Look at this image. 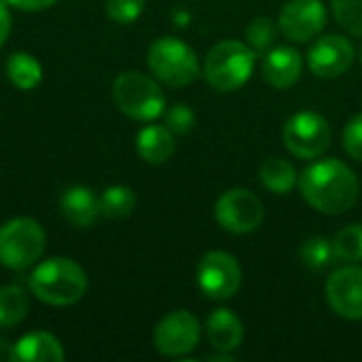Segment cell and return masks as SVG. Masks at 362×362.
<instances>
[{"label": "cell", "instance_id": "obj_1", "mask_svg": "<svg viewBox=\"0 0 362 362\" xmlns=\"http://www.w3.org/2000/svg\"><path fill=\"white\" fill-rule=\"evenodd\" d=\"M303 199L322 214H344L361 193V182L350 165L339 159H318L299 176Z\"/></svg>", "mask_w": 362, "mask_h": 362}, {"label": "cell", "instance_id": "obj_2", "mask_svg": "<svg viewBox=\"0 0 362 362\" xmlns=\"http://www.w3.org/2000/svg\"><path fill=\"white\" fill-rule=\"evenodd\" d=\"M30 291L47 305H74L87 293V274L76 261L53 257L34 267L30 276Z\"/></svg>", "mask_w": 362, "mask_h": 362}, {"label": "cell", "instance_id": "obj_3", "mask_svg": "<svg viewBox=\"0 0 362 362\" xmlns=\"http://www.w3.org/2000/svg\"><path fill=\"white\" fill-rule=\"evenodd\" d=\"M257 66V53L250 45L240 40H221L216 42L204 62V76L210 87L216 91H235L244 87Z\"/></svg>", "mask_w": 362, "mask_h": 362}, {"label": "cell", "instance_id": "obj_4", "mask_svg": "<svg viewBox=\"0 0 362 362\" xmlns=\"http://www.w3.org/2000/svg\"><path fill=\"white\" fill-rule=\"evenodd\" d=\"M148 68L168 87H187L199 78V59L193 47L176 36H161L148 47Z\"/></svg>", "mask_w": 362, "mask_h": 362}, {"label": "cell", "instance_id": "obj_5", "mask_svg": "<svg viewBox=\"0 0 362 362\" xmlns=\"http://www.w3.org/2000/svg\"><path fill=\"white\" fill-rule=\"evenodd\" d=\"M117 108L136 121H155L165 112V93L159 83L142 72H123L112 85Z\"/></svg>", "mask_w": 362, "mask_h": 362}, {"label": "cell", "instance_id": "obj_6", "mask_svg": "<svg viewBox=\"0 0 362 362\" xmlns=\"http://www.w3.org/2000/svg\"><path fill=\"white\" fill-rule=\"evenodd\" d=\"M47 235L34 218H13L0 227V265L23 272L36 265L45 252Z\"/></svg>", "mask_w": 362, "mask_h": 362}, {"label": "cell", "instance_id": "obj_7", "mask_svg": "<svg viewBox=\"0 0 362 362\" xmlns=\"http://www.w3.org/2000/svg\"><path fill=\"white\" fill-rule=\"evenodd\" d=\"M282 138L288 153L297 159H318L331 146V125L322 115L301 110L286 121Z\"/></svg>", "mask_w": 362, "mask_h": 362}, {"label": "cell", "instance_id": "obj_8", "mask_svg": "<svg viewBox=\"0 0 362 362\" xmlns=\"http://www.w3.org/2000/svg\"><path fill=\"white\" fill-rule=\"evenodd\" d=\"M197 286L208 299H231L242 286V267L225 250L206 252L197 265Z\"/></svg>", "mask_w": 362, "mask_h": 362}, {"label": "cell", "instance_id": "obj_9", "mask_svg": "<svg viewBox=\"0 0 362 362\" xmlns=\"http://www.w3.org/2000/svg\"><path fill=\"white\" fill-rule=\"evenodd\" d=\"M216 223L235 235L252 233L265 218L263 202L248 189H231L223 193L214 206Z\"/></svg>", "mask_w": 362, "mask_h": 362}, {"label": "cell", "instance_id": "obj_10", "mask_svg": "<svg viewBox=\"0 0 362 362\" xmlns=\"http://www.w3.org/2000/svg\"><path fill=\"white\" fill-rule=\"evenodd\" d=\"M199 335V320L187 310H176L159 320V325L153 331V344L159 354L178 358L191 354L197 348Z\"/></svg>", "mask_w": 362, "mask_h": 362}, {"label": "cell", "instance_id": "obj_11", "mask_svg": "<svg viewBox=\"0 0 362 362\" xmlns=\"http://www.w3.org/2000/svg\"><path fill=\"white\" fill-rule=\"evenodd\" d=\"M327 23V6L322 0H288L278 17V28L293 42L316 38Z\"/></svg>", "mask_w": 362, "mask_h": 362}, {"label": "cell", "instance_id": "obj_12", "mask_svg": "<svg viewBox=\"0 0 362 362\" xmlns=\"http://www.w3.org/2000/svg\"><path fill=\"white\" fill-rule=\"evenodd\" d=\"M354 62V47L346 36L327 34L314 40L308 51V66L318 78H337Z\"/></svg>", "mask_w": 362, "mask_h": 362}, {"label": "cell", "instance_id": "obj_13", "mask_svg": "<svg viewBox=\"0 0 362 362\" xmlns=\"http://www.w3.org/2000/svg\"><path fill=\"white\" fill-rule=\"evenodd\" d=\"M327 301L346 320H362V267L348 265L327 280Z\"/></svg>", "mask_w": 362, "mask_h": 362}, {"label": "cell", "instance_id": "obj_14", "mask_svg": "<svg viewBox=\"0 0 362 362\" xmlns=\"http://www.w3.org/2000/svg\"><path fill=\"white\" fill-rule=\"evenodd\" d=\"M303 70L301 53L295 47H274L263 57V76L276 89H291Z\"/></svg>", "mask_w": 362, "mask_h": 362}, {"label": "cell", "instance_id": "obj_15", "mask_svg": "<svg viewBox=\"0 0 362 362\" xmlns=\"http://www.w3.org/2000/svg\"><path fill=\"white\" fill-rule=\"evenodd\" d=\"M8 358L13 362H59L66 358V354L55 335L36 331L15 341L8 350Z\"/></svg>", "mask_w": 362, "mask_h": 362}, {"label": "cell", "instance_id": "obj_16", "mask_svg": "<svg viewBox=\"0 0 362 362\" xmlns=\"http://www.w3.org/2000/svg\"><path fill=\"white\" fill-rule=\"evenodd\" d=\"M206 335L216 352H235L244 341V325L231 310H214L206 320Z\"/></svg>", "mask_w": 362, "mask_h": 362}, {"label": "cell", "instance_id": "obj_17", "mask_svg": "<svg viewBox=\"0 0 362 362\" xmlns=\"http://www.w3.org/2000/svg\"><path fill=\"white\" fill-rule=\"evenodd\" d=\"M59 210L70 225L87 229L100 216V199L87 187H70L59 199Z\"/></svg>", "mask_w": 362, "mask_h": 362}, {"label": "cell", "instance_id": "obj_18", "mask_svg": "<svg viewBox=\"0 0 362 362\" xmlns=\"http://www.w3.org/2000/svg\"><path fill=\"white\" fill-rule=\"evenodd\" d=\"M136 151L146 163H165L176 151L174 134L165 125H146L144 129L138 132Z\"/></svg>", "mask_w": 362, "mask_h": 362}, {"label": "cell", "instance_id": "obj_19", "mask_svg": "<svg viewBox=\"0 0 362 362\" xmlns=\"http://www.w3.org/2000/svg\"><path fill=\"white\" fill-rule=\"evenodd\" d=\"M259 180L263 182V187L267 191H272L276 195H286L293 191L299 176L291 161H286L282 157H269L259 168Z\"/></svg>", "mask_w": 362, "mask_h": 362}, {"label": "cell", "instance_id": "obj_20", "mask_svg": "<svg viewBox=\"0 0 362 362\" xmlns=\"http://www.w3.org/2000/svg\"><path fill=\"white\" fill-rule=\"evenodd\" d=\"M6 76L17 89L30 91L42 81V66L34 55L17 51L6 59Z\"/></svg>", "mask_w": 362, "mask_h": 362}, {"label": "cell", "instance_id": "obj_21", "mask_svg": "<svg viewBox=\"0 0 362 362\" xmlns=\"http://www.w3.org/2000/svg\"><path fill=\"white\" fill-rule=\"evenodd\" d=\"M30 312V297L21 286L0 288V329L19 325Z\"/></svg>", "mask_w": 362, "mask_h": 362}, {"label": "cell", "instance_id": "obj_22", "mask_svg": "<svg viewBox=\"0 0 362 362\" xmlns=\"http://www.w3.org/2000/svg\"><path fill=\"white\" fill-rule=\"evenodd\" d=\"M136 208V195L129 187H108L100 197V214L106 218H125Z\"/></svg>", "mask_w": 362, "mask_h": 362}, {"label": "cell", "instance_id": "obj_23", "mask_svg": "<svg viewBox=\"0 0 362 362\" xmlns=\"http://www.w3.org/2000/svg\"><path fill=\"white\" fill-rule=\"evenodd\" d=\"M333 250L337 261H362V225H348L333 238Z\"/></svg>", "mask_w": 362, "mask_h": 362}, {"label": "cell", "instance_id": "obj_24", "mask_svg": "<svg viewBox=\"0 0 362 362\" xmlns=\"http://www.w3.org/2000/svg\"><path fill=\"white\" fill-rule=\"evenodd\" d=\"M299 255H301V261L305 263V267H310V269H325L327 265H331L335 261L333 242H329L327 238H320V235L305 240Z\"/></svg>", "mask_w": 362, "mask_h": 362}, {"label": "cell", "instance_id": "obj_25", "mask_svg": "<svg viewBox=\"0 0 362 362\" xmlns=\"http://www.w3.org/2000/svg\"><path fill=\"white\" fill-rule=\"evenodd\" d=\"M278 30V21H274L272 17H255L246 28V40L255 49V53H265L274 45Z\"/></svg>", "mask_w": 362, "mask_h": 362}, {"label": "cell", "instance_id": "obj_26", "mask_svg": "<svg viewBox=\"0 0 362 362\" xmlns=\"http://www.w3.org/2000/svg\"><path fill=\"white\" fill-rule=\"evenodd\" d=\"M333 15L350 34L362 36V0H331Z\"/></svg>", "mask_w": 362, "mask_h": 362}, {"label": "cell", "instance_id": "obj_27", "mask_svg": "<svg viewBox=\"0 0 362 362\" xmlns=\"http://www.w3.org/2000/svg\"><path fill=\"white\" fill-rule=\"evenodd\" d=\"M144 11V0H108L106 13L117 23H134Z\"/></svg>", "mask_w": 362, "mask_h": 362}, {"label": "cell", "instance_id": "obj_28", "mask_svg": "<svg viewBox=\"0 0 362 362\" xmlns=\"http://www.w3.org/2000/svg\"><path fill=\"white\" fill-rule=\"evenodd\" d=\"M193 125H195V112L187 104H174L165 112V127L176 136L189 134L193 129Z\"/></svg>", "mask_w": 362, "mask_h": 362}, {"label": "cell", "instance_id": "obj_29", "mask_svg": "<svg viewBox=\"0 0 362 362\" xmlns=\"http://www.w3.org/2000/svg\"><path fill=\"white\" fill-rule=\"evenodd\" d=\"M344 148L352 159L362 161V112L348 121L344 129Z\"/></svg>", "mask_w": 362, "mask_h": 362}, {"label": "cell", "instance_id": "obj_30", "mask_svg": "<svg viewBox=\"0 0 362 362\" xmlns=\"http://www.w3.org/2000/svg\"><path fill=\"white\" fill-rule=\"evenodd\" d=\"M8 6L17 8V11H25V13H34V11H45L49 6H53L59 0H4Z\"/></svg>", "mask_w": 362, "mask_h": 362}, {"label": "cell", "instance_id": "obj_31", "mask_svg": "<svg viewBox=\"0 0 362 362\" xmlns=\"http://www.w3.org/2000/svg\"><path fill=\"white\" fill-rule=\"evenodd\" d=\"M11 28H13V19H11L8 4L4 0H0V49L6 42V38L11 34Z\"/></svg>", "mask_w": 362, "mask_h": 362}, {"label": "cell", "instance_id": "obj_32", "mask_svg": "<svg viewBox=\"0 0 362 362\" xmlns=\"http://www.w3.org/2000/svg\"><path fill=\"white\" fill-rule=\"evenodd\" d=\"M174 17H176V19L180 21L178 25H187V23H189V15H187V13H176Z\"/></svg>", "mask_w": 362, "mask_h": 362}, {"label": "cell", "instance_id": "obj_33", "mask_svg": "<svg viewBox=\"0 0 362 362\" xmlns=\"http://www.w3.org/2000/svg\"><path fill=\"white\" fill-rule=\"evenodd\" d=\"M361 64H362V45H361Z\"/></svg>", "mask_w": 362, "mask_h": 362}]
</instances>
